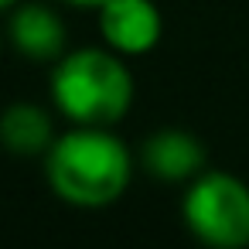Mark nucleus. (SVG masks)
<instances>
[{
    "label": "nucleus",
    "mask_w": 249,
    "mask_h": 249,
    "mask_svg": "<svg viewBox=\"0 0 249 249\" xmlns=\"http://www.w3.org/2000/svg\"><path fill=\"white\" fill-rule=\"evenodd\" d=\"M65 4H75V7H103L106 0H65Z\"/></svg>",
    "instance_id": "nucleus-8"
},
{
    "label": "nucleus",
    "mask_w": 249,
    "mask_h": 249,
    "mask_svg": "<svg viewBox=\"0 0 249 249\" xmlns=\"http://www.w3.org/2000/svg\"><path fill=\"white\" fill-rule=\"evenodd\" d=\"M52 96L72 123L113 126L133 103V75L113 52L82 48L55 65Z\"/></svg>",
    "instance_id": "nucleus-2"
},
{
    "label": "nucleus",
    "mask_w": 249,
    "mask_h": 249,
    "mask_svg": "<svg viewBox=\"0 0 249 249\" xmlns=\"http://www.w3.org/2000/svg\"><path fill=\"white\" fill-rule=\"evenodd\" d=\"M0 143L11 154L31 157V154H48V147L55 143L52 133V120L41 106L35 103H14L0 113Z\"/></svg>",
    "instance_id": "nucleus-7"
},
{
    "label": "nucleus",
    "mask_w": 249,
    "mask_h": 249,
    "mask_svg": "<svg viewBox=\"0 0 249 249\" xmlns=\"http://www.w3.org/2000/svg\"><path fill=\"white\" fill-rule=\"evenodd\" d=\"M7 31H11V45L21 55L35 58V62H52L65 48V24L45 4H24V7H18L11 14Z\"/></svg>",
    "instance_id": "nucleus-6"
},
{
    "label": "nucleus",
    "mask_w": 249,
    "mask_h": 249,
    "mask_svg": "<svg viewBox=\"0 0 249 249\" xmlns=\"http://www.w3.org/2000/svg\"><path fill=\"white\" fill-rule=\"evenodd\" d=\"M184 222L212 249L249 246V184L225 171H201L184 195Z\"/></svg>",
    "instance_id": "nucleus-3"
},
{
    "label": "nucleus",
    "mask_w": 249,
    "mask_h": 249,
    "mask_svg": "<svg viewBox=\"0 0 249 249\" xmlns=\"http://www.w3.org/2000/svg\"><path fill=\"white\" fill-rule=\"evenodd\" d=\"M160 11L154 0H106L99 7V31L120 55H143L160 41Z\"/></svg>",
    "instance_id": "nucleus-4"
},
{
    "label": "nucleus",
    "mask_w": 249,
    "mask_h": 249,
    "mask_svg": "<svg viewBox=\"0 0 249 249\" xmlns=\"http://www.w3.org/2000/svg\"><path fill=\"white\" fill-rule=\"evenodd\" d=\"M48 181L79 208H103L130 184V154L109 126H79L48 147Z\"/></svg>",
    "instance_id": "nucleus-1"
},
{
    "label": "nucleus",
    "mask_w": 249,
    "mask_h": 249,
    "mask_svg": "<svg viewBox=\"0 0 249 249\" xmlns=\"http://www.w3.org/2000/svg\"><path fill=\"white\" fill-rule=\"evenodd\" d=\"M143 167L160 181H195L205 171V147L188 130H160L143 143Z\"/></svg>",
    "instance_id": "nucleus-5"
},
{
    "label": "nucleus",
    "mask_w": 249,
    "mask_h": 249,
    "mask_svg": "<svg viewBox=\"0 0 249 249\" xmlns=\"http://www.w3.org/2000/svg\"><path fill=\"white\" fill-rule=\"evenodd\" d=\"M18 0H0V11H7V7H14Z\"/></svg>",
    "instance_id": "nucleus-9"
}]
</instances>
